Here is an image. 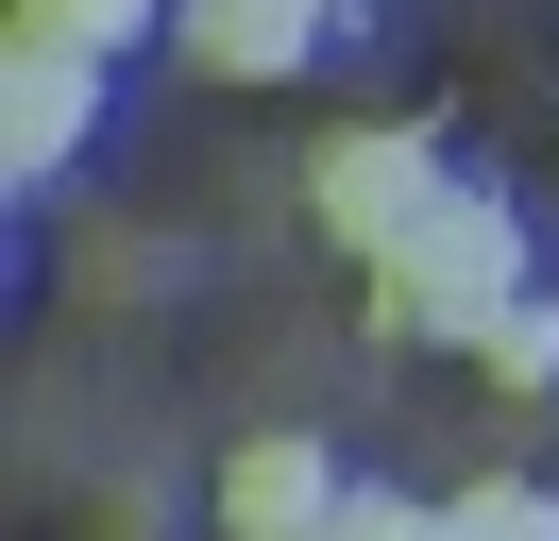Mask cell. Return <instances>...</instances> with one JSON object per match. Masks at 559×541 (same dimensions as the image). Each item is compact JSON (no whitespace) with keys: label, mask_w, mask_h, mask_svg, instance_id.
Listing matches in <instances>:
<instances>
[{"label":"cell","mask_w":559,"mask_h":541,"mask_svg":"<svg viewBox=\"0 0 559 541\" xmlns=\"http://www.w3.org/2000/svg\"><path fill=\"white\" fill-rule=\"evenodd\" d=\"M475 356H491V372H509V389H543V372H559V304H509V322H491V338H475Z\"/></svg>","instance_id":"cell-8"},{"label":"cell","mask_w":559,"mask_h":541,"mask_svg":"<svg viewBox=\"0 0 559 541\" xmlns=\"http://www.w3.org/2000/svg\"><path fill=\"white\" fill-rule=\"evenodd\" d=\"M424 203H441V169H424L407 135H340V153H322V220H340L356 254H390Z\"/></svg>","instance_id":"cell-3"},{"label":"cell","mask_w":559,"mask_h":541,"mask_svg":"<svg viewBox=\"0 0 559 541\" xmlns=\"http://www.w3.org/2000/svg\"><path fill=\"white\" fill-rule=\"evenodd\" d=\"M221 525H238V541H322V525H340V473H322V440H238V473H221Z\"/></svg>","instance_id":"cell-4"},{"label":"cell","mask_w":559,"mask_h":541,"mask_svg":"<svg viewBox=\"0 0 559 541\" xmlns=\"http://www.w3.org/2000/svg\"><path fill=\"white\" fill-rule=\"evenodd\" d=\"M322 541H441V525H424V507H340Z\"/></svg>","instance_id":"cell-9"},{"label":"cell","mask_w":559,"mask_h":541,"mask_svg":"<svg viewBox=\"0 0 559 541\" xmlns=\"http://www.w3.org/2000/svg\"><path fill=\"white\" fill-rule=\"evenodd\" d=\"M85 101H103V51H35L17 34V68H0V169H69Z\"/></svg>","instance_id":"cell-2"},{"label":"cell","mask_w":559,"mask_h":541,"mask_svg":"<svg viewBox=\"0 0 559 541\" xmlns=\"http://www.w3.org/2000/svg\"><path fill=\"white\" fill-rule=\"evenodd\" d=\"M136 17H170V0H17V34H35V51H119Z\"/></svg>","instance_id":"cell-7"},{"label":"cell","mask_w":559,"mask_h":541,"mask_svg":"<svg viewBox=\"0 0 559 541\" xmlns=\"http://www.w3.org/2000/svg\"><path fill=\"white\" fill-rule=\"evenodd\" d=\"M373 270H390V322H441V338H491V322L525 304V237H509L491 187H441Z\"/></svg>","instance_id":"cell-1"},{"label":"cell","mask_w":559,"mask_h":541,"mask_svg":"<svg viewBox=\"0 0 559 541\" xmlns=\"http://www.w3.org/2000/svg\"><path fill=\"white\" fill-rule=\"evenodd\" d=\"M187 51L254 85V68H288V51H306V0H187Z\"/></svg>","instance_id":"cell-5"},{"label":"cell","mask_w":559,"mask_h":541,"mask_svg":"<svg viewBox=\"0 0 559 541\" xmlns=\"http://www.w3.org/2000/svg\"><path fill=\"white\" fill-rule=\"evenodd\" d=\"M441 541H559V491L491 473V491H457V507H441Z\"/></svg>","instance_id":"cell-6"}]
</instances>
